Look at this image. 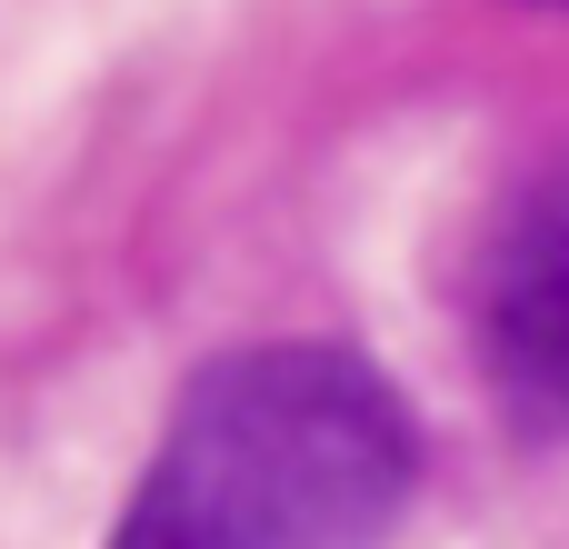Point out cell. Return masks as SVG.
<instances>
[{
	"mask_svg": "<svg viewBox=\"0 0 569 549\" xmlns=\"http://www.w3.org/2000/svg\"><path fill=\"white\" fill-rule=\"evenodd\" d=\"M470 350L530 440H569V150L540 160L470 240Z\"/></svg>",
	"mask_w": 569,
	"mask_h": 549,
	"instance_id": "7a4b0ae2",
	"label": "cell"
},
{
	"mask_svg": "<svg viewBox=\"0 0 569 549\" xmlns=\"http://www.w3.org/2000/svg\"><path fill=\"white\" fill-rule=\"evenodd\" d=\"M420 490L400 390L330 340H260L210 360L110 549H380Z\"/></svg>",
	"mask_w": 569,
	"mask_h": 549,
	"instance_id": "6da1fadb",
	"label": "cell"
}]
</instances>
